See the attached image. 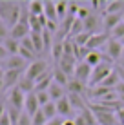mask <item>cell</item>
I'll return each mask as SVG.
<instances>
[{
    "mask_svg": "<svg viewBox=\"0 0 124 125\" xmlns=\"http://www.w3.org/2000/svg\"><path fill=\"white\" fill-rule=\"evenodd\" d=\"M117 118H119V123H121V125H124V107L117 111Z\"/></svg>",
    "mask_w": 124,
    "mask_h": 125,
    "instance_id": "obj_39",
    "label": "cell"
},
{
    "mask_svg": "<svg viewBox=\"0 0 124 125\" xmlns=\"http://www.w3.org/2000/svg\"><path fill=\"white\" fill-rule=\"evenodd\" d=\"M113 13H124V2L122 0H115V2H108L104 15H113Z\"/></svg>",
    "mask_w": 124,
    "mask_h": 125,
    "instance_id": "obj_27",
    "label": "cell"
},
{
    "mask_svg": "<svg viewBox=\"0 0 124 125\" xmlns=\"http://www.w3.org/2000/svg\"><path fill=\"white\" fill-rule=\"evenodd\" d=\"M31 120H33V125H46V123H48V120H46V116L42 114V111H38Z\"/></svg>",
    "mask_w": 124,
    "mask_h": 125,
    "instance_id": "obj_34",
    "label": "cell"
},
{
    "mask_svg": "<svg viewBox=\"0 0 124 125\" xmlns=\"http://www.w3.org/2000/svg\"><path fill=\"white\" fill-rule=\"evenodd\" d=\"M31 34V29H29V25H24V24H16L15 27L9 29V36L15 38V40H24L26 36H29Z\"/></svg>",
    "mask_w": 124,
    "mask_h": 125,
    "instance_id": "obj_14",
    "label": "cell"
},
{
    "mask_svg": "<svg viewBox=\"0 0 124 125\" xmlns=\"http://www.w3.org/2000/svg\"><path fill=\"white\" fill-rule=\"evenodd\" d=\"M117 69V73H119V78H121V82L124 83V69H121V67H115Z\"/></svg>",
    "mask_w": 124,
    "mask_h": 125,
    "instance_id": "obj_41",
    "label": "cell"
},
{
    "mask_svg": "<svg viewBox=\"0 0 124 125\" xmlns=\"http://www.w3.org/2000/svg\"><path fill=\"white\" fill-rule=\"evenodd\" d=\"M6 113H7V107H6V103H4V100H0V118Z\"/></svg>",
    "mask_w": 124,
    "mask_h": 125,
    "instance_id": "obj_40",
    "label": "cell"
},
{
    "mask_svg": "<svg viewBox=\"0 0 124 125\" xmlns=\"http://www.w3.org/2000/svg\"><path fill=\"white\" fill-rule=\"evenodd\" d=\"M0 20L7 27H15L20 20V2L11 0H0Z\"/></svg>",
    "mask_w": 124,
    "mask_h": 125,
    "instance_id": "obj_1",
    "label": "cell"
},
{
    "mask_svg": "<svg viewBox=\"0 0 124 125\" xmlns=\"http://www.w3.org/2000/svg\"><path fill=\"white\" fill-rule=\"evenodd\" d=\"M0 44H2V40H0Z\"/></svg>",
    "mask_w": 124,
    "mask_h": 125,
    "instance_id": "obj_48",
    "label": "cell"
},
{
    "mask_svg": "<svg viewBox=\"0 0 124 125\" xmlns=\"http://www.w3.org/2000/svg\"><path fill=\"white\" fill-rule=\"evenodd\" d=\"M0 89H4V80H0Z\"/></svg>",
    "mask_w": 124,
    "mask_h": 125,
    "instance_id": "obj_44",
    "label": "cell"
},
{
    "mask_svg": "<svg viewBox=\"0 0 124 125\" xmlns=\"http://www.w3.org/2000/svg\"><path fill=\"white\" fill-rule=\"evenodd\" d=\"M68 91H69L71 94H80L82 96V93L86 91V83H82V82H79V80H69V83H68Z\"/></svg>",
    "mask_w": 124,
    "mask_h": 125,
    "instance_id": "obj_24",
    "label": "cell"
},
{
    "mask_svg": "<svg viewBox=\"0 0 124 125\" xmlns=\"http://www.w3.org/2000/svg\"><path fill=\"white\" fill-rule=\"evenodd\" d=\"M7 58H9V53L6 51V47H4V44H0V62H6Z\"/></svg>",
    "mask_w": 124,
    "mask_h": 125,
    "instance_id": "obj_37",
    "label": "cell"
},
{
    "mask_svg": "<svg viewBox=\"0 0 124 125\" xmlns=\"http://www.w3.org/2000/svg\"><path fill=\"white\" fill-rule=\"evenodd\" d=\"M110 36H111L113 40H119V42H121L122 38H124V22H121V24H119L117 27H115L113 31L110 33Z\"/></svg>",
    "mask_w": 124,
    "mask_h": 125,
    "instance_id": "obj_31",
    "label": "cell"
},
{
    "mask_svg": "<svg viewBox=\"0 0 124 125\" xmlns=\"http://www.w3.org/2000/svg\"><path fill=\"white\" fill-rule=\"evenodd\" d=\"M57 65L60 67L62 71H64V73H66V74L71 78V76H75V69H77V58H75V56H66V54H64V56H62V60L57 63Z\"/></svg>",
    "mask_w": 124,
    "mask_h": 125,
    "instance_id": "obj_13",
    "label": "cell"
},
{
    "mask_svg": "<svg viewBox=\"0 0 124 125\" xmlns=\"http://www.w3.org/2000/svg\"><path fill=\"white\" fill-rule=\"evenodd\" d=\"M40 111H42V114L46 116V120H48V122L58 116V113H57V103H55V102H49L48 105L40 107Z\"/></svg>",
    "mask_w": 124,
    "mask_h": 125,
    "instance_id": "obj_26",
    "label": "cell"
},
{
    "mask_svg": "<svg viewBox=\"0 0 124 125\" xmlns=\"http://www.w3.org/2000/svg\"><path fill=\"white\" fill-rule=\"evenodd\" d=\"M121 44H122V45H124V38H122V40H121Z\"/></svg>",
    "mask_w": 124,
    "mask_h": 125,
    "instance_id": "obj_45",
    "label": "cell"
},
{
    "mask_svg": "<svg viewBox=\"0 0 124 125\" xmlns=\"http://www.w3.org/2000/svg\"><path fill=\"white\" fill-rule=\"evenodd\" d=\"M64 89H66V87H62V85H58V83H55V82H53V83L49 85V89H48L51 102H55V103H57V102H60L64 96H68Z\"/></svg>",
    "mask_w": 124,
    "mask_h": 125,
    "instance_id": "obj_15",
    "label": "cell"
},
{
    "mask_svg": "<svg viewBox=\"0 0 124 125\" xmlns=\"http://www.w3.org/2000/svg\"><path fill=\"white\" fill-rule=\"evenodd\" d=\"M28 67H29V62H26L20 54L9 56L6 62H2V69L4 71H26Z\"/></svg>",
    "mask_w": 124,
    "mask_h": 125,
    "instance_id": "obj_6",
    "label": "cell"
},
{
    "mask_svg": "<svg viewBox=\"0 0 124 125\" xmlns=\"http://www.w3.org/2000/svg\"><path fill=\"white\" fill-rule=\"evenodd\" d=\"M38 111H40V103H38L37 100V94L35 93H29V94H26V105H24V113L26 114H29L33 118Z\"/></svg>",
    "mask_w": 124,
    "mask_h": 125,
    "instance_id": "obj_12",
    "label": "cell"
},
{
    "mask_svg": "<svg viewBox=\"0 0 124 125\" xmlns=\"http://www.w3.org/2000/svg\"><path fill=\"white\" fill-rule=\"evenodd\" d=\"M110 38H111V36H110L106 31H104V33H95V34L91 36V40H89V44H88L86 47H88L89 51H97V49H100V47L104 49V45L108 44Z\"/></svg>",
    "mask_w": 124,
    "mask_h": 125,
    "instance_id": "obj_10",
    "label": "cell"
},
{
    "mask_svg": "<svg viewBox=\"0 0 124 125\" xmlns=\"http://www.w3.org/2000/svg\"><path fill=\"white\" fill-rule=\"evenodd\" d=\"M7 36H9V27L0 20V40H6Z\"/></svg>",
    "mask_w": 124,
    "mask_h": 125,
    "instance_id": "obj_35",
    "label": "cell"
},
{
    "mask_svg": "<svg viewBox=\"0 0 124 125\" xmlns=\"http://www.w3.org/2000/svg\"><path fill=\"white\" fill-rule=\"evenodd\" d=\"M53 82L58 83V85H62V87H68V83H69V76H68L58 65H55L53 67Z\"/></svg>",
    "mask_w": 124,
    "mask_h": 125,
    "instance_id": "obj_19",
    "label": "cell"
},
{
    "mask_svg": "<svg viewBox=\"0 0 124 125\" xmlns=\"http://www.w3.org/2000/svg\"><path fill=\"white\" fill-rule=\"evenodd\" d=\"M122 16H124V13H113V15H104L102 16V25H104L106 33L108 34L111 33L113 29L122 22Z\"/></svg>",
    "mask_w": 124,
    "mask_h": 125,
    "instance_id": "obj_9",
    "label": "cell"
},
{
    "mask_svg": "<svg viewBox=\"0 0 124 125\" xmlns=\"http://www.w3.org/2000/svg\"><path fill=\"white\" fill-rule=\"evenodd\" d=\"M122 58H124V51H122Z\"/></svg>",
    "mask_w": 124,
    "mask_h": 125,
    "instance_id": "obj_46",
    "label": "cell"
},
{
    "mask_svg": "<svg viewBox=\"0 0 124 125\" xmlns=\"http://www.w3.org/2000/svg\"><path fill=\"white\" fill-rule=\"evenodd\" d=\"M35 94H37V100H38V103H40V107L48 105V103L51 102V98H49V93H48V91H42V93H35Z\"/></svg>",
    "mask_w": 124,
    "mask_h": 125,
    "instance_id": "obj_33",
    "label": "cell"
},
{
    "mask_svg": "<svg viewBox=\"0 0 124 125\" xmlns=\"http://www.w3.org/2000/svg\"><path fill=\"white\" fill-rule=\"evenodd\" d=\"M22 113H24V111H18V109H15V107H11V105L7 107V114H9L13 125L18 123V120H20V116H22Z\"/></svg>",
    "mask_w": 124,
    "mask_h": 125,
    "instance_id": "obj_32",
    "label": "cell"
},
{
    "mask_svg": "<svg viewBox=\"0 0 124 125\" xmlns=\"http://www.w3.org/2000/svg\"><path fill=\"white\" fill-rule=\"evenodd\" d=\"M115 67H121V69H124V58H121V60H119V62H117V65H115Z\"/></svg>",
    "mask_w": 124,
    "mask_h": 125,
    "instance_id": "obj_42",
    "label": "cell"
},
{
    "mask_svg": "<svg viewBox=\"0 0 124 125\" xmlns=\"http://www.w3.org/2000/svg\"><path fill=\"white\" fill-rule=\"evenodd\" d=\"M64 125H75V120H66V122H64Z\"/></svg>",
    "mask_w": 124,
    "mask_h": 125,
    "instance_id": "obj_43",
    "label": "cell"
},
{
    "mask_svg": "<svg viewBox=\"0 0 124 125\" xmlns=\"http://www.w3.org/2000/svg\"><path fill=\"white\" fill-rule=\"evenodd\" d=\"M122 22H124V16H122Z\"/></svg>",
    "mask_w": 124,
    "mask_h": 125,
    "instance_id": "obj_47",
    "label": "cell"
},
{
    "mask_svg": "<svg viewBox=\"0 0 124 125\" xmlns=\"http://www.w3.org/2000/svg\"><path fill=\"white\" fill-rule=\"evenodd\" d=\"M64 122H66V120H64V118H60V116H57V118L49 120V122L46 123V125H64Z\"/></svg>",
    "mask_w": 124,
    "mask_h": 125,
    "instance_id": "obj_38",
    "label": "cell"
},
{
    "mask_svg": "<svg viewBox=\"0 0 124 125\" xmlns=\"http://www.w3.org/2000/svg\"><path fill=\"white\" fill-rule=\"evenodd\" d=\"M44 15L49 22H58L57 16V2H51V0H46L44 2Z\"/></svg>",
    "mask_w": 124,
    "mask_h": 125,
    "instance_id": "obj_18",
    "label": "cell"
},
{
    "mask_svg": "<svg viewBox=\"0 0 124 125\" xmlns=\"http://www.w3.org/2000/svg\"><path fill=\"white\" fill-rule=\"evenodd\" d=\"M4 47H6V51L9 53V56H15V54H18V51H20V42L18 40H15V38H11V36H7L6 40L2 42Z\"/></svg>",
    "mask_w": 124,
    "mask_h": 125,
    "instance_id": "obj_20",
    "label": "cell"
},
{
    "mask_svg": "<svg viewBox=\"0 0 124 125\" xmlns=\"http://www.w3.org/2000/svg\"><path fill=\"white\" fill-rule=\"evenodd\" d=\"M57 113L60 118H68V116H71L73 113V107H71L69 100H68V96H64L60 102H57Z\"/></svg>",
    "mask_w": 124,
    "mask_h": 125,
    "instance_id": "obj_17",
    "label": "cell"
},
{
    "mask_svg": "<svg viewBox=\"0 0 124 125\" xmlns=\"http://www.w3.org/2000/svg\"><path fill=\"white\" fill-rule=\"evenodd\" d=\"M29 13L33 16H42L44 15V2L40 0H31L29 2Z\"/></svg>",
    "mask_w": 124,
    "mask_h": 125,
    "instance_id": "obj_28",
    "label": "cell"
},
{
    "mask_svg": "<svg viewBox=\"0 0 124 125\" xmlns=\"http://www.w3.org/2000/svg\"><path fill=\"white\" fill-rule=\"evenodd\" d=\"M51 56H53L55 65H57V63L62 60V56H64V42H60V40H55L53 42V47H51Z\"/></svg>",
    "mask_w": 124,
    "mask_h": 125,
    "instance_id": "obj_21",
    "label": "cell"
},
{
    "mask_svg": "<svg viewBox=\"0 0 124 125\" xmlns=\"http://www.w3.org/2000/svg\"><path fill=\"white\" fill-rule=\"evenodd\" d=\"M48 71L49 69H48V62H46V60H35V62H31L29 67L26 69V76H28L29 80L37 82L44 73H48Z\"/></svg>",
    "mask_w": 124,
    "mask_h": 125,
    "instance_id": "obj_4",
    "label": "cell"
},
{
    "mask_svg": "<svg viewBox=\"0 0 124 125\" xmlns=\"http://www.w3.org/2000/svg\"><path fill=\"white\" fill-rule=\"evenodd\" d=\"M7 102H9L11 107H15V109L18 111H24V105H26V94L20 91L18 87H13L9 89V93H7Z\"/></svg>",
    "mask_w": 124,
    "mask_h": 125,
    "instance_id": "obj_7",
    "label": "cell"
},
{
    "mask_svg": "<svg viewBox=\"0 0 124 125\" xmlns=\"http://www.w3.org/2000/svg\"><path fill=\"white\" fill-rule=\"evenodd\" d=\"M91 73H93V67L88 65L86 62H79L77 63V69H75V80L82 82V83H89V78H91Z\"/></svg>",
    "mask_w": 124,
    "mask_h": 125,
    "instance_id": "obj_8",
    "label": "cell"
},
{
    "mask_svg": "<svg viewBox=\"0 0 124 125\" xmlns=\"http://www.w3.org/2000/svg\"><path fill=\"white\" fill-rule=\"evenodd\" d=\"M89 109L93 111L99 125H121L117 118V111H113L111 107H106L102 103H91Z\"/></svg>",
    "mask_w": 124,
    "mask_h": 125,
    "instance_id": "obj_2",
    "label": "cell"
},
{
    "mask_svg": "<svg viewBox=\"0 0 124 125\" xmlns=\"http://www.w3.org/2000/svg\"><path fill=\"white\" fill-rule=\"evenodd\" d=\"M80 33H84V22H82V20H79V18H75L73 25H71V31H69V38L79 36Z\"/></svg>",
    "mask_w": 124,
    "mask_h": 125,
    "instance_id": "obj_30",
    "label": "cell"
},
{
    "mask_svg": "<svg viewBox=\"0 0 124 125\" xmlns=\"http://www.w3.org/2000/svg\"><path fill=\"white\" fill-rule=\"evenodd\" d=\"M68 7H69V2H64V0H58L57 2V16L60 22H64L68 16Z\"/></svg>",
    "mask_w": 124,
    "mask_h": 125,
    "instance_id": "obj_29",
    "label": "cell"
},
{
    "mask_svg": "<svg viewBox=\"0 0 124 125\" xmlns=\"http://www.w3.org/2000/svg\"><path fill=\"white\" fill-rule=\"evenodd\" d=\"M113 73V65L110 62H102L100 65L93 67V73H91V78H89V89L91 87H97V85H100L102 82L108 78L110 74Z\"/></svg>",
    "mask_w": 124,
    "mask_h": 125,
    "instance_id": "obj_3",
    "label": "cell"
},
{
    "mask_svg": "<svg viewBox=\"0 0 124 125\" xmlns=\"http://www.w3.org/2000/svg\"><path fill=\"white\" fill-rule=\"evenodd\" d=\"M26 74V71H6V74H4V89H13L18 85L20 78Z\"/></svg>",
    "mask_w": 124,
    "mask_h": 125,
    "instance_id": "obj_11",
    "label": "cell"
},
{
    "mask_svg": "<svg viewBox=\"0 0 124 125\" xmlns=\"http://www.w3.org/2000/svg\"><path fill=\"white\" fill-rule=\"evenodd\" d=\"M31 42H33V47H35V53L37 54H42L44 53V38H42V33H31Z\"/></svg>",
    "mask_w": 124,
    "mask_h": 125,
    "instance_id": "obj_25",
    "label": "cell"
},
{
    "mask_svg": "<svg viewBox=\"0 0 124 125\" xmlns=\"http://www.w3.org/2000/svg\"><path fill=\"white\" fill-rule=\"evenodd\" d=\"M122 51H124V45L121 44V42L110 38L108 44L104 45V51H102V53H104L106 56L111 60V62H119V60L122 58Z\"/></svg>",
    "mask_w": 124,
    "mask_h": 125,
    "instance_id": "obj_5",
    "label": "cell"
},
{
    "mask_svg": "<svg viewBox=\"0 0 124 125\" xmlns=\"http://www.w3.org/2000/svg\"><path fill=\"white\" fill-rule=\"evenodd\" d=\"M16 87L20 89V91H22L24 94H29V93H35V82L33 80H29L28 76H22V78H20V82H18V85H16Z\"/></svg>",
    "mask_w": 124,
    "mask_h": 125,
    "instance_id": "obj_23",
    "label": "cell"
},
{
    "mask_svg": "<svg viewBox=\"0 0 124 125\" xmlns=\"http://www.w3.org/2000/svg\"><path fill=\"white\" fill-rule=\"evenodd\" d=\"M68 100H69V103H71V107L73 109H77L79 113H82L84 109H86V102H84V98L80 96V94H68Z\"/></svg>",
    "mask_w": 124,
    "mask_h": 125,
    "instance_id": "obj_22",
    "label": "cell"
},
{
    "mask_svg": "<svg viewBox=\"0 0 124 125\" xmlns=\"http://www.w3.org/2000/svg\"><path fill=\"white\" fill-rule=\"evenodd\" d=\"M16 125H33V120H31V116H29V114L22 113V116H20V120H18V123H16Z\"/></svg>",
    "mask_w": 124,
    "mask_h": 125,
    "instance_id": "obj_36",
    "label": "cell"
},
{
    "mask_svg": "<svg viewBox=\"0 0 124 125\" xmlns=\"http://www.w3.org/2000/svg\"><path fill=\"white\" fill-rule=\"evenodd\" d=\"M99 27H100V16L99 15H91L89 18L84 20V31L86 33L95 34L97 31H99Z\"/></svg>",
    "mask_w": 124,
    "mask_h": 125,
    "instance_id": "obj_16",
    "label": "cell"
}]
</instances>
